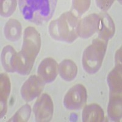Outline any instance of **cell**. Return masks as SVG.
Returning <instances> with one entry per match:
<instances>
[{
  "instance_id": "6da1fadb",
  "label": "cell",
  "mask_w": 122,
  "mask_h": 122,
  "mask_svg": "<svg viewBox=\"0 0 122 122\" xmlns=\"http://www.w3.org/2000/svg\"><path fill=\"white\" fill-rule=\"evenodd\" d=\"M19 9L26 20L38 25L50 20L55 10V0H20Z\"/></svg>"
},
{
  "instance_id": "7a4b0ae2",
  "label": "cell",
  "mask_w": 122,
  "mask_h": 122,
  "mask_svg": "<svg viewBox=\"0 0 122 122\" xmlns=\"http://www.w3.org/2000/svg\"><path fill=\"white\" fill-rule=\"evenodd\" d=\"M79 17L71 11L65 12L49 25V33L56 40L72 43L77 39Z\"/></svg>"
},
{
  "instance_id": "3957f363",
  "label": "cell",
  "mask_w": 122,
  "mask_h": 122,
  "mask_svg": "<svg viewBox=\"0 0 122 122\" xmlns=\"http://www.w3.org/2000/svg\"><path fill=\"white\" fill-rule=\"evenodd\" d=\"M107 42L95 39L83 53L82 64L84 70L89 74H95L100 69L105 56Z\"/></svg>"
},
{
  "instance_id": "277c9868",
  "label": "cell",
  "mask_w": 122,
  "mask_h": 122,
  "mask_svg": "<svg viewBox=\"0 0 122 122\" xmlns=\"http://www.w3.org/2000/svg\"><path fill=\"white\" fill-rule=\"evenodd\" d=\"M41 46V38L37 30L29 26L25 29L23 42L21 51L19 52L25 58L35 62Z\"/></svg>"
},
{
  "instance_id": "5b68a950",
  "label": "cell",
  "mask_w": 122,
  "mask_h": 122,
  "mask_svg": "<svg viewBox=\"0 0 122 122\" xmlns=\"http://www.w3.org/2000/svg\"><path fill=\"white\" fill-rule=\"evenodd\" d=\"M87 90L82 84H76L70 89L64 98V106L69 110H79L86 104Z\"/></svg>"
},
{
  "instance_id": "8992f818",
  "label": "cell",
  "mask_w": 122,
  "mask_h": 122,
  "mask_svg": "<svg viewBox=\"0 0 122 122\" xmlns=\"http://www.w3.org/2000/svg\"><path fill=\"white\" fill-rule=\"evenodd\" d=\"M53 103L49 95L43 93L37 99L33 107L36 122H48L52 118Z\"/></svg>"
},
{
  "instance_id": "52a82bcc",
  "label": "cell",
  "mask_w": 122,
  "mask_h": 122,
  "mask_svg": "<svg viewBox=\"0 0 122 122\" xmlns=\"http://www.w3.org/2000/svg\"><path fill=\"white\" fill-rule=\"evenodd\" d=\"M45 82L39 76H30L23 84L20 93L21 97L26 102H29L39 97L44 87Z\"/></svg>"
},
{
  "instance_id": "ba28073f",
  "label": "cell",
  "mask_w": 122,
  "mask_h": 122,
  "mask_svg": "<svg viewBox=\"0 0 122 122\" xmlns=\"http://www.w3.org/2000/svg\"><path fill=\"white\" fill-rule=\"evenodd\" d=\"M100 18L96 14H92L79 20L78 26V34L83 39H87L98 32Z\"/></svg>"
},
{
  "instance_id": "9c48e42d",
  "label": "cell",
  "mask_w": 122,
  "mask_h": 122,
  "mask_svg": "<svg viewBox=\"0 0 122 122\" xmlns=\"http://www.w3.org/2000/svg\"><path fill=\"white\" fill-rule=\"evenodd\" d=\"M59 71L57 63L54 59L47 57L39 64L37 74L45 83H50L55 80Z\"/></svg>"
},
{
  "instance_id": "30bf717a",
  "label": "cell",
  "mask_w": 122,
  "mask_h": 122,
  "mask_svg": "<svg viewBox=\"0 0 122 122\" xmlns=\"http://www.w3.org/2000/svg\"><path fill=\"white\" fill-rule=\"evenodd\" d=\"M100 23L98 28V37L100 39L108 42L114 36L115 31V24L107 13L103 12L99 14Z\"/></svg>"
},
{
  "instance_id": "8fae6325",
  "label": "cell",
  "mask_w": 122,
  "mask_h": 122,
  "mask_svg": "<svg viewBox=\"0 0 122 122\" xmlns=\"http://www.w3.org/2000/svg\"><path fill=\"white\" fill-rule=\"evenodd\" d=\"M10 81L6 73L0 76V115L1 118L6 115L7 111V100L10 93Z\"/></svg>"
},
{
  "instance_id": "7c38bea8",
  "label": "cell",
  "mask_w": 122,
  "mask_h": 122,
  "mask_svg": "<svg viewBox=\"0 0 122 122\" xmlns=\"http://www.w3.org/2000/svg\"><path fill=\"white\" fill-rule=\"evenodd\" d=\"M107 81L109 87V95H122V64L115 65L109 73Z\"/></svg>"
},
{
  "instance_id": "4fadbf2b",
  "label": "cell",
  "mask_w": 122,
  "mask_h": 122,
  "mask_svg": "<svg viewBox=\"0 0 122 122\" xmlns=\"http://www.w3.org/2000/svg\"><path fill=\"white\" fill-rule=\"evenodd\" d=\"M82 122H100L104 118L103 109L97 104H91L84 107L82 113Z\"/></svg>"
},
{
  "instance_id": "5bb4252c",
  "label": "cell",
  "mask_w": 122,
  "mask_h": 122,
  "mask_svg": "<svg viewBox=\"0 0 122 122\" xmlns=\"http://www.w3.org/2000/svg\"><path fill=\"white\" fill-rule=\"evenodd\" d=\"M5 37L10 42H17L21 37L22 27L21 23L16 19H9L5 25L4 29Z\"/></svg>"
},
{
  "instance_id": "9a60e30c",
  "label": "cell",
  "mask_w": 122,
  "mask_h": 122,
  "mask_svg": "<svg viewBox=\"0 0 122 122\" xmlns=\"http://www.w3.org/2000/svg\"><path fill=\"white\" fill-rule=\"evenodd\" d=\"M122 95H109L107 114L111 120L118 122L122 118Z\"/></svg>"
},
{
  "instance_id": "2e32d148",
  "label": "cell",
  "mask_w": 122,
  "mask_h": 122,
  "mask_svg": "<svg viewBox=\"0 0 122 122\" xmlns=\"http://www.w3.org/2000/svg\"><path fill=\"white\" fill-rule=\"evenodd\" d=\"M17 52L10 45H7L3 48L1 53V64L6 71L15 72V62Z\"/></svg>"
},
{
  "instance_id": "e0dca14e",
  "label": "cell",
  "mask_w": 122,
  "mask_h": 122,
  "mask_svg": "<svg viewBox=\"0 0 122 122\" xmlns=\"http://www.w3.org/2000/svg\"><path fill=\"white\" fill-rule=\"evenodd\" d=\"M59 71L61 77L66 81H71L76 78L78 68L73 61L70 59H65L60 63Z\"/></svg>"
},
{
  "instance_id": "ac0fdd59",
  "label": "cell",
  "mask_w": 122,
  "mask_h": 122,
  "mask_svg": "<svg viewBox=\"0 0 122 122\" xmlns=\"http://www.w3.org/2000/svg\"><path fill=\"white\" fill-rule=\"evenodd\" d=\"M31 113V108L29 104H25L20 109L9 122H28Z\"/></svg>"
},
{
  "instance_id": "d6986e66",
  "label": "cell",
  "mask_w": 122,
  "mask_h": 122,
  "mask_svg": "<svg viewBox=\"0 0 122 122\" xmlns=\"http://www.w3.org/2000/svg\"><path fill=\"white\" fill-rule=\"evenodd\" d=\"M17 4L15 0L1 1V15L5 18L10 17L16 9Z\"/></svg>"
},
{
  "instance_id": "ffe728a7",
  "label": "cell",
  "mask_w": 122,
  "mask_h": 122,
  "mask_svg": "<svg viewBox=\"0 0 122 122\" xmlns=\"http://www.w3.org/2000/svg\"><path fill=\"white\" fill-rule=\"evenodd\" d=\"M91 1L90 0L73 1L72 4V12L75 15L79 17L86 12L89 8Z\"/></svg>"
},
{
  "instance_id": "44dd1931",
  "label": "cell",
  "mask_w": 122,
  "mask_h": 122,
  "mask_svg": "<svg viewBox=\"0 0 122 122\" xmlns=\"http://www.w3.org/2000/svg\"><path fill=\"white\" fill-rule=\"evenodd\" d=\"M114 2V1H96L98 7L103 11L107 10Z\"/></svg>"
},
{
  "instance_id": "7402d4cb",
  "label": "cell",
  "mask_w": 122,
  "mask_h": 122,
  "mask_svg": "<svg viewBox=\"0 0 122 122\" xmlns=\"http://www.w3.org/2000/svg\"><path fill=\"white\" fill-rule=\"evenodd\" d=\"M115 65L122 64V48L117 51L115 56Z\"/></svg>"
}]
</instances>
